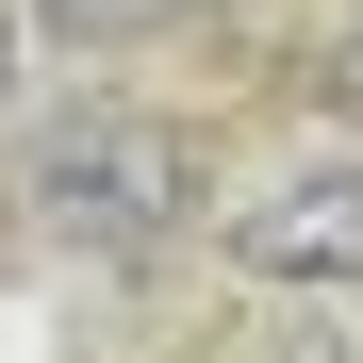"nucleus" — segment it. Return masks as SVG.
I'll return each mask as SVG.
<instances>
[{
    "label": "nucleus",
    "mask_w": 363,
    "mask_h": 363,
    "mask_svg": "<svg viewBox=\"0 0 363 363\" xmlns=\"http://www.w3.org/2000/svg\"><path fill=\"white\" fill-rule=\"evenodd\" d=\"M17 199H33V231L50 248H165L182 231V199H199V149L165 133V116H133V99H83V116H50V133L17 149Z\"/></svg>",
    "instance_id": "f257e3e1"
},
{
    "label": "nucleus",
    "mask_w": 363,
    "mask_h": 363,
    "mask_svg": "<svg viewBox=\"0 0 363 363\" xmlns=\"http://www.w3.org/2000/svg\"><path fill=\"white\" fill-rule=\"evenodd\" d=\"M231 264L281 281V297H363V149L264 165L248 199H231Z\"/></svg>",
    "instance_id": "f03ea898"
},
{
    "label": "nucleus",
    "mask_w": 363,
    "mask_h": 363,
    "mask_svg": "<svg viewBox=\"0 0 363 363\" xmlns=\"http://www.w3.org/2000/svg\"><path fill=\"white\" fill-rule=\"evenodd\" d=\"M50 33H83V50H133V33H165V17H199V0H33Z\"/></svg>",
    "instance_id": "7ed1b4c3"
},
{
    "label": "nucleus",
    "mask_w": 363,
    "mask_h": 363,
    "mask_svg": "<svg viewBox=\"0 0 363 363\" xmlns=\"http://www.w3.org/2000/svg\"><path fill=\"white\" fill-rule=\"evenodd\" d=\"M314 83H330V116H363V0L330 17V50H314Z\"/></svg>",
    "instance_id": "20e7f679"
},
{
    "label": "nucleus",
    "mask_w": 363,
    "mask_h": 363,
    "mask_svg": "<svg viewBox=\"0 0 363 363\" xmlns=\"http://www.w3.org/2000/svg\"><path fill=\"white\" fill-rule=\"evenodd\" d=\"M0 99H17V17H0Z\"/></svg>",
    "instance_id": "39448f33"
},
{
    "label": "nucleus",
    "mask_w": 363,
    "mask_h": 363,
    "mask_svg": "<svg viewBox=\"0 0 363 363\" xmlns=\"http://www.w3.org/2000/svg\"><path fill=\"white\" fill-rule=\"evenodd\" d=\"M281 363H363V347H281Z\"/></svg>",
    "instance_id": "423d86ee"
}]
</instances>
